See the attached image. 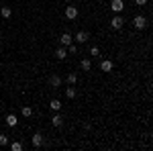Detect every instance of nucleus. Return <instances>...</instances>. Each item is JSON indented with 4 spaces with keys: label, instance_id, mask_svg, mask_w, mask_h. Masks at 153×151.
Listing matches in <instances>:
<instances>
[{
    "label": "nucleus",
    "instance_id": "1",
    "mask_svg": "<svg viewBox=\"0 0 153 151\" xmlns=\"http://www.w3.org/2000/svg\"><path fill=\"white\" fill-rule=\"evenodd\" d=\"M123 25H125V19H123L120 14H117V16L110 21V27H112V29H117V31H118V29H123Z\"/></svg>",
    "mask_w": 153,
    "mask_h": 151
},
{
    "label": "nucleus",
    "instance_id": "2",
    "mask_svg": "<svg viewBox=\"0 0 153 151\" xmlns=\"http://www.w3.org/2000/svg\"><path fill=\"white\" fill-rule=\"evenodd\" d=\"M110 8L118 14V12L125 10V2H123V0H112V2H110Z\"/></svg>",
    "mask_w": 153,
    "mask_h": 151
},
{
    "label": "nucleus",
    "instance_id": "3",
    "mask_svg": "<svg viewBox=\"0 0 153 151\" xmlns=\"http://www.w3.org/2000/svg\"><path fill=\"white\" fill-rule=\"evenodd\" d=\"M133 25H135V29H145V25H147V19H145V16H135Z\"/></svg>",
    "mask_w": 153,
    "mask_h": 151
},
{
    "label": "nucleus",
    "instance_id": "4",
    "mask_svg": "<svg viewBox=\"0 0 153 151\" xmlns=\"http://www.w3.org/2000/svg\"><path fill=\"white\" fill-rule=\"evenodd\" d=\"M65 16H68L70 21H74V19L78 16V8H76V6H68V8H65Z\"/></svg>",
    "mask_w": 153,
    "mask_h": 151
},
{
    "label": "nucleus",
    "instance_id": "5",
    "mask_svg": "<svg viewBox=\"0 0 153 151\" xmlns=\"http://www.w3.org/2000/svg\"><path fill=\"white\" fill-rule=\"evenodd\" d=\"M88 39H90L88 31H80V33H76V41H78V43H86Z\"/></svg>",
    "mask_w": 153,
    "mask_h": 151
},
{
    "label": "nucleus",
    "instance_id": "6",
    "mask_svg": "<svg viewBox=\"0 0 153 151\" xmlns=\"http://www.w3.org/2000/svg\"><path fill=\"white\" fill-rule=\"evenodd\" d=\"M59 41H61V45H71V41H74V37H71L70 33H63Z\"/></svg>",
    "mask_w": 153,
    "mask_h": 151
},
{
    "label": "nucleus",
    "instance_id": "7",
    "mask_svg": "<svg viewBox=\"0 0 153 151\" xmlns=\"http://www.w3.org/2000/svg\"><path fill=\"white\" fill-rule=\"evenodd\" d=\"M33 145H35V147H41V145H43V135H41V133H35V135H33Z\"/></svg>",
    "mask_w": 153,
    "mask_h": 151
},
{
    "label": "nucleus",
    "instance_id": "8",
    "mask_svg": "<svg viewBox=\"0 0 153 151\" xmlns=\"http://www.w3.org/2000/svg\"><path fill=\"white\" fill-rule=\"evenodd\" d=\"M80 68H82L84 71H90L92 70V61H90V59H82V61H80Z\"/></svg>",
    "mask_w": 153,
    "mask_h": 151
},
{
    "label": "nucleus",
    "instance_id": "9",
    "mask_svg": "<svg viewBox=\"0 0 153 151\" xmlns=\"http://www.w3.org/2000/svg\"><path fill=\"white\" fill-rule=\"evenodd\" d=\"M49 84H51L53 88H59V86H61V78H59V76H51V78H49Z\"/></svg>",
    "mask_w": 153,
    "mask_h": 151
},
{
    "label": "nucleus",
    "instance_id": "10",
    "mask_svg": "<svg viewBox=\"0 0 153 151\" xmlns=\"http://www.w3.org/2000/svg\"><path fill=\"white\" fill-rule=\"evenodd\" d=\"M100 68H102V71H110L112 70V61H110V59H104V61L100 63Z\"/></svg>",
    "mask_w": 153,
    "mask_h": 151
},
{
    "label": "nucleus",
    "instance_id": "11",
    "mask_svg": "<svg viewBox=\"0 0 153 151\" xmlns=\"http://www.w3.org/2000/svg\"><path fill=\"white\" fill-rule=\"evenodd\" d=\"M16 123H19V121H16V116H14V115L6 116V125H8V127H16Z\"/></svg>",
    "mask_w": 153,
    "mask_h": 151
},
{
    "label": "nucleus",
    "instance_id": "12",
    "mask_svg": "<svg viewBox=\"0 0 153 151\" xmlns=\"http://www.w3.org/2000/svg\"><path fill=\"white\" fill-rule=\"evenodd\" d=\"M55 55H57V59H65V57H68V51H65L63 47H57V51H55Z\"/></svg>",
    "mask_w": 153,
    "mask_h": 151
},
{
    "label": "nucleus",
    "instance_id": "13",
    "mask_svg": "<svg viewBox=\"0 0 153 151\" xmlns=\"http://www.w3.org/2000/svg\"><path fill=\"white\" fill-rule=\"evenodd\" d=\"M0 14H2L4 19H10L12 10H10V8H8V6H2V8H0Z\"/></svg>",
    "mask_w": 153,
    "mask_h": 151
},
{
    "label": "nucleus",
    "instance_id": "14",
    "mask_svg": "<svg viewBox=\"0 0 153 151\" xmlns=\"http://www.w3.org/2000/svg\"><path fill=\"white\" fill-rule=\"evenodd\" d=\"M51 123H53V127H61V125H63V118H61L59 115H55L53 118H51Z\"/></svg>",
    "mask_w": 153,
    "mask_h": 151
},
{
    "label": "nucleus",
    "instance_id": "15",
    "mask_svg": "<svg viewBox=\"0 0 153 151\" xmlns=\"http://www.w3.org/2000/svg\"><path fill=\"white\" fill-rule=\"evenodd\" d=\"M49 106H51V110H59V108H61V102L55 98V100H51V102H49Z\"/></svg>",
    "mask_w": 153,
    "mask_h": 151
},
{
    "label": "nucleus",
    "instance_id": "16",
    "mask_svg": "<svg viewBox=\"0 0 153 151\" xmlns=\"http://www.w3.org/2000/svg\"><path fill=\"white\" fill-rule=\"evenodd\" d=\"M21 112H23V116L29 118V116L33 115V108H31V106H23V110H21Z\"/></svg>",
    "mask_w": 153,
    "mask_h": 151
},
{
    "label": "nucleus",
    "instance_id": "17",
    "mask_svg": "<svg viewBox=\"0 0 153 151\" xmlns=\"http://www.w3.org/2000/svg\"><path fill=\"white\" fill-rule=\"evenodd\" d=\"M65 96H68V98H76V88H74V86H70V88L65 90Z\"/></svg>",
    "mask_w": 153,
    "mask_h": 151
},
{
    "label": "nucleus",
    "instance_id": "18",
    "mask_svg": "<svg viewBox=\"0 0 153 151\" xmlns=\"http://www.w3.org/2000/svg\"><path fill=\"white\" fill-rule=\"evenodd\" d=\"M68 82H70L71 86H74V84L78 82V76H76V74H70V76H68Z\"/></svg>",
    "mask_w": 153,
    "mask_h": 151
},
{
    "label": "nucleus",
    "instance_id": "19",
    "mask_svg": "<svg viewBox=\"0 0 153 151\" xmlns=\"http://www.w3.org/2000/svg\"><path fill=\"white\" fill-rule=\"evenodd\" d=\"M10 149L12 151H21V149H23V145H21V143H10Z\"/></svg>",
    "mask_w": 153,
    "mask_h": 151
},
{
    "label": "nucleus",
    "instance_id": "20",
    "mask_svg": "<svg viewBox=\"0 0 153 151\" xmlns=\"http://www.w3.org/2000/svg\"><path fill=\"white\" fill-rule=\"evenodd\" d=\"M98 53H100V49H98V47H92V49H90V55H92V57L98 55Z\"/></svg>",
    "mask_w": 153,
    "mask_h": 151
},
{
    "label": "nucleus",
    "instance_id": "21",
    "mask_svg": "<svg viewBox=\"0 0 153 151\" xmlns=\"http://www.w3.org/2000/svg\"><path fill=\"white\" fill-rule=\"evenodd\" d=\"M8 143V137L6 135H0V145H6Z\"/></svg>",
    "mask_w": 153,
    "mask_h": 151
},
{
    "label": "nucleus",
    "instance_id": "22",
    "mask_svg": "<svg viewBox=\"0 0 153 151\" xmlns=\"http://www.w3.org/2000/svg\"><path fill=\"white\" fill-rule=\"evenodd\" d=\"M135 2H137L139 6H143V4H147V0H135Z\"/></svg>",
    "mask_w": 153,
    "mask_h": 151
}]
</instances>
